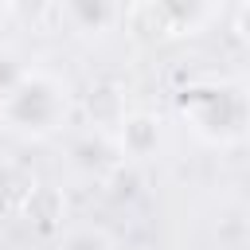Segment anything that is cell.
Wrapping results in <instances>:
<instances>
[{"label":"cell","instance_id":"6da1fadb","mask_svg":"<svg viewBox=\"0 0 250 250\" xmlns=\"http://www.w3.org/2000/svg\"><path fill=\"white\" fill-rule=\"evenodd\" d=\"M184 125L215 148H230L250 133V90L234 78H199L176 98Z\"/></svg>","mask_w":250,"mask_h":250},{"label":"cell","instance_id":"7a4b0ae2","mask_svg":"<svg viewBox=\"0 0 250 250\" xmlns=\"http://www.w3.org/2000/svg\"><path fill=\"white\" fill-rule=\"evenodd\" d=\"M66 113H70L66 82L55 70L35 66V62H27L23 74L0 94V121H4V129L20 133V137H31V141H43V137L59 133Z\"/></svg>","mask_w":250,"mask_h":250},{"label":"cell","instance_id":"3957f363","mask_svg":"<svg viewBox=\"0 0 250 250\" xmlns=\"http://www.w3.org/2000/svg\"><path fill=\"white\" fill-rule=\"evenodd\" d=\"M219 0H141V12L152 16L160 35H195L215 16Z\"/></svg>","mask_w":250,"mask_h":250},{"label":"cell","instance_id":"277c9868","mask_svg":"<svg viewBox=\"0 0 250 250\" xmlns=\"http://www.w3.org/2000/svg\"><path fill=\"white\" fill-rule=\"evenodd\" d=\"M160 148V121L152 113H129L117 133V152L133 160H148Z\"/></svg>","mask_w":250,"mask_h":250},{"label":"cell","instance_id":"5b68a950","mask_svg":"<svg viewBox=\"0 0 250 250\" xmlns=\"http://www.w3.org/2000/svg\"><path fill=\"white\" fill-rule=\"evenodd\" d=\"M62 8H66V20L82 35H102L117 20V4L113 0H62Z\"/></svg>","mask_w":250,"mask_h":250},{"label":"cell","instance_id":"8992f818","mask_svg":"<svg viewBox=\"0 0 250 250\" xmlns=\"http://www.w3.org/2000/svg\"><path fill=\"white\" fill-rule=\"evenodd\" d=\"M62 250H113V246H109V238H105L102 230L82 227V230H70V234L62 238Z\"/></svg>","mask_w":250,"mask_h":250},{"label":"cell","instance_id":"52a82bcc","mask_svg":"<svg viewBox=\"0 0 250 250\" xmlns=\"http://www.w3.org/2000/svg\"><path fill=\"white\" fill-rule=\"evenodd\" d=\"M234 27H238L242 43L250 47V4H242V8H238V16H234Z\"/></svg>","mask_w":250,"mask_h":250},{"label":"cell","instance_id":"ba28073f","mask_svg":"<svg viewBox=\"0 0 250 250\" xmlns=\"http://www.w3.org/2000/svg\"><path fill=\"white\" fill-rule=\"evenodd\" d=\"M8 8H12V0H0V12H8Z\"/></svg>","mask_w":250,"mask_h":250}]
</instances>
